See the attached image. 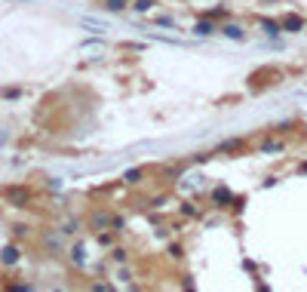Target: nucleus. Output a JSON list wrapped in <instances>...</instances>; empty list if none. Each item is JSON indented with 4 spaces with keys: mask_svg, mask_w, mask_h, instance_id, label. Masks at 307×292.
<instances>
[{
    "mask_svg": "<svg viewBox=\"0 0 307 292\" xmlns=\"http://www.w3.org/2000/svg\"><path fill=\"white\" fill-rule=\"evenodd\" d=\"M126 6V0H108V9H114V12H120Z\"/></svg>",
    "mask_w": 307,
    "mask_h": 292,
    "instance_id": "8",
    "label": "nucleus"
},
{
    "mask_svg": "<svg viewBox=\"0 0 307 292\" xmlns=\"http://www.w3.org/2000/svg\"><path fill=\"white\" fill-rule=\"evenodd\" d=\"M0 262H3V265H15V262H18V249H15V246H6V249L0 252Z\"/></svg>",
    "mask_w": 307,
    "mask_h": 292,
    "instance_id": "3",
    "label": "nucleus"
},
{
    "mask_svg": "<svg viewBox=\"0 0 307 292\" xmlns=\"http://www.w3.org/2000/svg\"><path fill=\"white\" fill-rule=\"evenodd\" d=\"M224 34H228V37H234V40H243V31H240L237 25H224Z\"/></svg>",
    "mask_w": 307,
    "mask_h": 292,
    "instance_id": "5",
    "label": "nucleus"
},
{
    "mask_svg": "<svg viewBox=\"0 0 307 292\" xmlns=\"http://www.w3.org/2000/svg\"><path fill=\"white\" fill-rule=\"evenodd\" d=\"M301 169H304V172H307V163H304V166H301Z\"/></svg>",
    "mask_w": 307,
    "mask_h": 292,
    "instance_id": "10",
    "label": "nucleus"
},
{
    "mask_svg": "<svg viewBox=\"0 0 307 292\" xmlns=\"http://www.w3.org/2000/svg\"><path fill=\"white\" fill-rule=\"evenodd\" d=\"M3 194H6V200H12V203H15V206H25V203H28V200H31V194H28V191H25V188H6V191H3Z\"/></svg>",
    "mask_w": 307,
    "mask_h": 292,
    "instance_id": "1",
    "label": "nucleus"
},
{
    "mask_svg": "<svg viewBox=\"0 0 307 292\" xmlns=\"http://www.w3.org/2000/svg\"><path fill=\"white\" fill-rule=\"evenodd\" d=\"M212 200H215V203H228V200H231V191H228V188H215Z\"/></svg>",
    "mask_w": 307,
    "mask_h": 292,
    "instance_id": "4",
    "label": "nucleus"
},
{
    "mask_svg": "<svg viewBox=\"0 0 307 292\" xmlns=\"http://www.w3.org/2000/svg\"><path fill=\"white\" fill-rule=\"evenodd\" d=\"M123 179H126L129 185H135V182H141V169H129V172H126Z\"/></svg>",
    "mask_w": 307,
    "mask_h": 292,
    "instance_id": "6",
    "label": "nucleus"
},
{
    "mask_svg": "<svg viewBox=\"0 0 307 292\" xmlns=\"http://www.w3.org/2000/svg\"><path fill=\"white\" fill-rule=\"evenodd\" d=\"M194 31H197V34H203V37H206V34H212V25H209V22H200V25H197V28H194Z\"/></svg>",
    "mask_w": 307,
    "mask_h": 292,
    "instance_id": "7",
    "label": "nucleus"
},
{
    "mask_svg": "<svg viewBox=\"0 0 307 292\" xmlns=\"http://www.w3.org/2000/svg\"><path fill=\"white\" fill-rule=\"evenodd\" d=\"M301 28H304V22L298 15H286L283 18V31H301Z\"/></svg>",
    "mask_w": 307,
    "mask_h": 292,
    "instance_id": "2",
    "label": "nucleus"
},
{
    "mask_svg": "<svg viewBox=\"0 0 307 292\" xmlns=\"http://www.w3.org/2000/svg\"><path fill=\"white\" fill-rule=\"evenodd\" d=\"M135 9H138V12H148V9H151V0H138Z\"/></svg>",
    "mask_w": 307,
    "mask_h": 292,
    "instance_id": "9",
    "label": "nucleus"
}]
</instances>
